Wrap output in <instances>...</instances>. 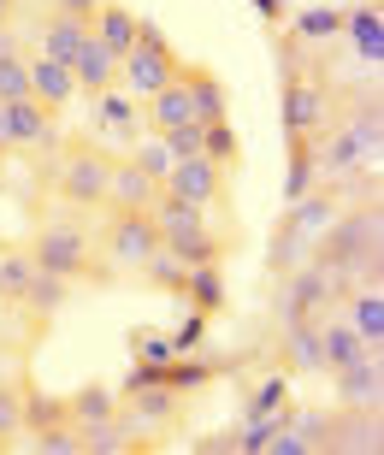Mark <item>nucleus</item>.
Instances as JSON below:
<instances>
[{
	"label": "nucleus",
	"mask_w": 384,
	"mask_h": 455,
	"mask_svg": "<svg viewBox=\"0 0 384 455\" xmlns=\"http://www.w3.org/2000/svg\"><path fill=\"white\" fill-rule=\"evenodd\" d=\"M118 414H124L136 432H166V426L184 420V390L160 385V379H148V385H124L118 390Z\"/></svg>",
	"instance_id": "10"
},
{
	"label": "nucleus",
	"mask_w": 384,
	"mask_h": 455,
	"mask_svg": "<svg viewBox=\"0 0 384 455\" xmlns=\"http://www.w3.org/2000/svg\"><path fill=\"white\" fill-rule=\"evenodd\" d=\"M60 160H53V196H60V207L66 213H100L107 207V178H113V160L118 154H107L100 142H60Z\"/></svg>",
	"instance_id": "3"
},
{
	"label": "nucleus",
	"mask_w": 384,
	"mask_h": 455,
	"mask_svg": "<svg viewBox=\"0 0 384 455\" xmlns=\"http://www.w3.org/2000/svg\"><path fill=\"white\" fill-rule=\"evenodd\" d=\"M201 154H207L213 166L236 172V160H243V142H236L231 118H213V124H201Z\"/></svg>",
	"instance_id": "31"
},
{
	"label": "nucleus",
	"mask_w": 384,
	"mask_h": 455,
	"mask_svg": "<svg viewBox=\"0 0 384 455\" xmlns=\"http://www.w3.org/2000/svg\"><path fill=\"white\" fill-rule=\"evenodd\" d=\"M136 30H142V18H136V6H124V0H100L95 12H89V36H95V42H107L118 60L131 53Z\"/></svg>",
	"instance_id": "20"
},
{
	"label": "nucleus",
	"mask_w": 384,
	"mask_h": 455,
	"mask_svg": "<svg viewBox=\"0 0 384 455\" xmlns=\"http://www.w3.org/2000/svg\"><path fill=\"white\" fill-rule=\"evenodd\" d=\"M196 455H236V426H219V432H201Z\"/></svg>",
	"instance_id": "40"
},
{
	"label": "nucleus",
	"mask_w": 384,
	"mask_h": 455,
	"mask_svg": "<svg viewBox=\"0 0 384 455\" xmlns=\"http://www.w3.org/2000/svg\"><path fill=\"white\" fill-rule=\"evenodd\" d=\"M308 260L325 267L337 284H379V196L355 202L349 213L337 207V220L314 236Z\"/></svg>",
	"instance_id": "1"
},
{
	"label": "nucleus",
	"mask_w": 384,
	"mask_h": 455,
	"mask_svg": "<svg viewBox=\"0 0 384 455\" xmlns=\"http://www.w3.org/2000/svg\"><path fill=\"white\" fill-rule=\"evenodd\" d=\"M18 12H24V0H0V30H12Z\"/></svg>",
	"instance_id": "42"
},
{
	"label": "nucleus",
	"mask_w": 384,
	"mask_h": 455,
	"mask_svg": "<svg viewBox=\"0 0 384 455\" xmlns=\"http://www.w3.org/2000/svg\"><path fill=\"white\" fill-rule=\"evenodd\" d=\"M343 302H349V314H343V320H349L355 331L379 349V343H384V296H379V284H355Z\"/></svg>",
	"instance_id": "27"
},
{
	"label": "nucleus",
	"mask_w": 384,
	"mask_h": 455,
	"mask_svg": "<svg viewBox=\"0 0 384 455\" xmlns=\"http://www.w3.org/2000/svg\"><path fill=\"white\" fill-rule=\"evenodd\" d=\"M337 390V408H379V390H384V367H379V349L361 355V361H349V367L325 372Z\"/></svg>",
	"instance_id": "13"
},
{
	"label": "nucleus",
	"mask_w": 384,
	"mask_h": 455,
	"mask_svg": "<svg viewBox=\"0 0 384 455\" xmlns=\"http://www.w3.org/2000/svg\"><path fill=\"white\" fill-rule=\"evenodd\" d=\"M113 414H118V390L100 385V379H89V385H77L66 396V420L71 426H100V420H113Z\"/></svg>",
	"instance_id": "24"
},
{
	"label": "nucleus",
	"mask_w": 384,
	"mask_h": 455,
	"mask_svg": "<svg viewBox=\"0 0 384 455\" xmlns=\"http://www.w3.org/2000/svg\"><path fill=\"white\" fill-rule=\"evenodd\" d=\"M71 77H77V95L95 101L100 89L118 84V53L107 48V42H95V36H84V48L71 53Z\"/></svg>",
	"instance_id": "17"
},
{
	"label": "nucleus",
	"mask_w": 384,
	"mask_h": 455,
	"mask_svg": "<svg viewBox=\"0 0 384 455\" xmlns=\"http://www.w3.org/2000/svg\"><path fill=\"white\" fill-rule=\"evenodd\" d=\"M332 84L325 71L308 66V60H284V95H278V113H284V136L290 142H319L332 131Z\"/></svg>",
	"instance_id": "4"
},
{
	"label": "nucleus",
	"mask_w": 384,
	"mask_h": 455,
	"mask_svg": "<svg viewBox=\"0 0 384 455\" xmlns=\"http://www.w3.org/2000/svg\"><path fill=\"white\" fill-rule=\"evenodd\" d=\"M84 36H89V18H71V12H53L42 30H36V53H48V60H66L71 66V53L84 48Z\"/></svg>",
	"instance_id": "25"
},
{
	"label": "nucleus",
	"mask_w": 384,
	"mask_h": 455,
	"mask_svg": "<svg viewBox=\"0 0 384 455\" xmlns=\"http://www.w3.org/2000/svg\"><path fill=\"white\" fill-rule=\"evenodd\" d=\"M343 36L355 42V60L379 71V60H384V6H379V0L349 6V12H343Z\"/></svg>",
	"instance_id": "18"
},
{
	"label": "nucleus",
	"mask_w": 384,
	"mask_h": 455,
	"mask_svg": "<svg viewBox=\"0 0 384 455\" xmlns=\"http://www.w3.org/2000/svg\"><path fill=\"white\" fill-rule=\"evenodd\" d=\"M184 71V60H178V48H172L166 36L154 30L148 18H142V30H136V42H131V53L118 60V89L124 95H136V101H148L154 89H166L172 77Z\"/></svg>",
	"instance_id": "6"
},
{
	"label": "nucleus",
	"mask_w": 384,
	"mask_h": 455,
	"mask_svg": "<svg viewBox=\"0 0 384 455\" xmlns=\"http://www.w3.org/2000/svg\"><path fill=\"white\" fill-rule=\"evenodd\" d=\"M6 450H12V443H6V438H0V455H6Z\"/></svg>",
	"instance_id": "43"
},
{
	"label": "nucleus",
	"mask_w": 384,
	"mask_h": 455,
	"mask_svg": "<svg viewBox=\"0 0 384 455\" xmlns=\"http://www.w3.org/2000/svg\"><path fill=\"white\" fill-rule=\"evenodd\" d=\"M337 278L314 260H301V267L278 272V296H272V320L278 325H301V320H325L337 302Z\"/></svg>",
	"instance_id": "7"
},
{
	"label": "nucleus",
	"mask_w": 384,
	"mask_h": 455,
	"mask_svg": "<svg viewBox=\"0 0 384 455\" xmlns=\"http://www.w3.org/2000/svg\"><path fill=\"white\" fill-rule=\"evenodd\" d=\"M131 355L142 361V367H166V361H178V343H172V331L142 325V331H131Z\"/></svg>",
	"instance_id": "34"
},
{
	"label": "nucleus",
	"mask_w": 384,
	"mask_h": 455,
	"mask_svg": "<svg viewBox=\"0 0 384 455\" xmlns=\"http://www.w3.org/2000/svg\"><path fill=\"white\" fill-rule=\"evenodd\" d=\"M60 420H66V396H42L36 385H24V432H42Z\"/></svg>",
	"instance_id": "36"
},
{
	"label": "nucleus",
	"mask_w": 384,
	"mask_h": 455,
	"mask_svg": "<svg viewBox=\"0 0 384 455\" xmlns=\"http://www.w3.org/2000/svg\"><path fill=\"white\" fill-rule=\"evenodd\" d=\"M95 249L113 272H136L160 249V225H154L148 207H100V225H95Z\"/></svg>",
	"instance_id": "5"
},
{
	"label": "nucleus",
	"mask_w": 384,
	"mask_h": 455,
	"mask_svg": "<svg viewBox=\"0 0 384 455\" xmlns=\"http://www.w3.org/2000/svg\"><path fill=\"white\" fill-rule=\"evenodd\" d=\"M66 290H71L66 278H53V272L36 267V272H30V284H24V296H18V314H24V320H36V325H48L53 314L71 302Z\"/></svg>",
	"instance_id": "23"
},
{
	"label": "nucleus",
	"mask_w": 384,
	"mask_h": 455,
	"mask_svg": "<svg viewBox=\"0 0 384 455\" xmlns=\"http://www.w3.org/2000/svg\"><path fill=\"white\" fill-rule=\"evenodd\" d=\"M225 184H231L225 166H213L207 154H184V160H172L160 189H166V196H184V202H196V207H219L225 202Z\"/></svg>",
	"instance_id": "11"
},
{
	"label": "nucleus",
	"mask_w": 384,
	"mask_h": 455,
	"mask_svg": "<svg viewBox=\"0 0 384 455\" xmlns=\"http://www.w3.org/2000/svg\"><path fill=\"white\" fill-rule=\"evenodd\" d=\"M267 414H290V372L284 367L267 372V379L254 385V396H249V420H267Z\"/></svg>",
	"instance_id": "32"
},
{
	"label": "nucleus",
	"mask_w": 384,
	"mask_h": 455,
	"mask_svg": "<svg viewBox=\"0 0 384 455\" xmlns=\"http://www.w3.org/2000/svg\"><path fill=\"white\" fill-rule=\"evenodd\" d=\"M178 124H201L196 101H189V89H184V71H178L166 89H154L148 107H142V131L148 136H166V131H178Z\"/></svg>",
	"instance_id": "14"
},
{
	"label": "nucleus",
	"mask_w": 384,
	"mask_h": 455,
	"mask_svg": "<svg viewBox=\"0 0 384 455\" xmlns=\"http://www.w3.org/2000/svg\"><path fill=\"white\" fill-rule=\"evenodd\" d=\"M361 355H372V343L355 331L349 320H319V379L337 367H349V361H361Z\"/></svg>",
	"instance_id": "21"
},
{
	"label": "nucleus",
	"mask_w": 384,
	"mask_h": 455,
	"mask_svg": "<svg viewBox=\"0 0 384 455\" xmlns=\"http://www.w3.org/2000/svg\"><path fill=\"white\" fill-rule=\"evenodd\" d=\"M36 260L24 254V243H0V302L18 307V296H24V284H30Z\"/></svg>",
	"instance_id": "29"
},
{
	"label": "nucleus",
	"mask_w": 384,
	"mask_h": 455,
	"mask_svg": "<svg viewBox=\"0 0 384 455\" xmlns=\"http://www.w3.org/2000/svg\"><path fill=\"white\" fill-rule=\"evenodd\" d=\"M332 36H343V12H337V6H308V12H296V42H332Z\"/></svg>",
	"instance_id": "35"
},
{
	"label": "nucleus",
	"mask_w": 384,
	"mask_h": 455,
	"mask_svg": "<svg viewBox=\"0 0 384 455\" xmlns=\"http://www.w3.org/2000/svg\"><path fill=\"white\" fill-rule=\"evenodd\" d=\"M100 0H53V12H71V18H89Z\"/></svg>",
	"instance_id": "41"
},
{
	"label": "nucleus",
	"mask_w": 384,
	"mask_h": 455,
	"mask_svg": "<svg viewBox=\"0 0 384 455\" xmlns=\"http://www.w3.org/2000/svg\"><path fill=\"white\" fill-rule=\"evenodd\" d=\"M30 95L48 113H66L71 101H77V77H71L66 60H48V53H30Z\"/></svg>",
	"instance_id": "16"
},
{
	"label": "nucleus",
	"mask_w": 384,
	"mask_h": 455,
	"mask_svg": "<svg viewBox=\"0 0 384 455\" xmlns=\"http://www.w3.org/2000/svg\"><path fill=\"white\" fill-rule=\"evenodd\" d=\"M154 438L148 432H136L124 414H113V420L100 426H84V455H148Z\"/></svg>",
	"instance_id": "19"
},
{
	"label": "nucleus",
	"mask_w": 384,
	"mask_h": 455,
	"mask_svg": "<svg viewBox=\"0 0 384 455\" xmlns=\"http://www.w3.org/2000/svg\"><path fill=\"white\" fill-rule=\"evenodd\" d=\"M314 166H319V184H337V178H349V172L379 166V142H367V136L343 118V124H332V131L314 142Z\"/></svg>",
	"instance_id": "9"
},
{
	"label": "nucleus",
	"mask_w": 384,
	"mask_h": 455,
	"mask_svg": "<svg viewBox=\"0 0 384 455\" xmlns=\"http://www.w3.org/2000/svg\"><path fill=\"white\" fill-rule=\"evenodd\" d=\"M24 254H30L42 272H53V278H66V284H77V278H95V284H113L118 272L100 260L95 249V231H89L77 213H66V220H42L30 231V243H24Z\"/></svg>",
	"instance_id": "2"
},
{
	"label": "nucleus",
	"mask_w": 384,
	"mask_h": 455,
	"mask_svg": "<svg viewBox=\"0 0 384 455\" xmlns=\"http://www.w3.org/2000/svg\"><path fill=\"white\" fill-rule=\"evenodd\" d=\"M160 142H166L172 160H184V154H201V124H178V131H166Z\"/></svg>",
	"instance_id": "39"
},
{
	"label": "nucleus",
	"mask_w": 384,
	"mask_h": 455,
	"mask_svg": "<svg viewBox=\"0 0 384 455\" xmlns=\"http://www.w3.org/2000/svg\"><path fill=\"white\" fill-rule=\"evenodd\" d=\"M30 438H36V455H84V426H71V420L42 426Z\"/></svg>",
	"instance_id": "37"
},
{
	"label": "nucleus",
	"mask_w": 384,
	"mask_h": 455,
	"mask_svg": "<svg viewBox=\"0 0 384 455\" xmlns=\"http://www.w3.org/2000/svg\"><path fill=\"white\" fill-rule=\"evenodd\" d=\"M95 118L107 124V131H118V136H131L136 142V131H142V107H136V95H124V89H100L95 95Z\"/></svg>",
	"instance_id": "28"
},
{
	"label": "nucleus",
	"mask_w": 384,
	"mask_h": 455,
	"mask_svg": "<svg viewBox=\"0 0 384 455\" xmlns=\"http://www.w3.org/2000/svg\"><path fill=\"white\" fill-rule=\"evenodd\" d=\"M131 160L142 172H148L154 184H166V172H172V154H166V142L160 136H148V142H131Z\"/></svg>",
	"instance_id": "38"
},
{
	"label": "nucleus",
	"mask_w": 384,
	"mask_h": 455,
	"mask_svg": "<svg viewBox=\"0 0 384 455\" xmlns=\"http://www.w3.org/2000/svg\"><path fill=\"white\" fill-rule=\"evenodd\" d=\"M154 202H160V184L136 166L131 154H118L113 178H107V207H154Z\"/></svg>",
	"instance_id": "22"
},
{
	"label": "nucleus",
	"mask_w": 384,
	"mask_h": 455,
	"mask_svg": "<svg viewBox=\"0 0 384 455\" xmlns=\"http://www.w3.org/2000/svg\"><path fill=\"white\" fill-rule=\"evenodd\" d=\"M184 89H189V101H196V118H201V124L231 118V95H225V84H219L207 66H184Z\"/></svg>",
	"instance_id": "26"
},
{
	"label": "nucleus",
	"mask_w": 384,
	"mask_h": 455,
	"mask_svg": "<svg viewBox=\"0 0 384 455\" xmlns=\"http://www.w3.org/2000/svg\"><path fill=\"white\" fill-rule=\"evenodd\" d=\"M24 372H12V379H0V438L12 443V438H24Z\"/></svg>",
	"instance_id": "33"
},
{
	"label": "nucleus",
	"mask_w": 384,
	"mask_h": 455,
	"mask_svg": "<svg viewBox=\"0 0 384 455\" xmlns=\"http://www.w3.org/2000/svg\"><path fill=\"white\" fill-rule=\"evenodd\" d=\"M278 367L290 379H319V320L278 325Z\"/></svg>",
	"instance_id": "15"
},
{
	"label": "nucleus",
	"mask_w": 384,
	"mask_h": 455,
	"mask_svg": "<svg viewBox=\"0 0 384 455\" xmlns=\"http://www.w3.org/2000/svg\"><path fill=\"white\" fill-rule=\"evenodd\" d=\"M319 450L325 455H379V408H337Z\"/></svg>",
	"instance_id": "12"
},
{
	"label": "nucleus",
	"mask_w": 384,
	"mask_h": 455,
	"mask_svg": "<svg viewBox=\"0 0 384 455\" xmlns=\"http://www.w3.org/2000/svg\"><path fill=\"white\" fill-rule=\"evenodd\" d=\"M0 131H6V148H36V154H53L66 142V136H60V113H48L36 95L0 101Z\"/></svg>",
	"instance_id": "8"
},
{
	"label": "nucleus",
	"mask_w": 384,
	"mask_h": 455,
	"mask_svg": "<svg viewBox=\"0 0 384 455\" xmlns=\"http://www.w3.org/2000/svg\"><path fill=\"white\" fill-rule=\"evenodd\" d=\"M184 296L196 302V314H219V307H225V278H219V260L184 272Z\"/></svg>",
	"instance_id": "30"
}]
</instances>
